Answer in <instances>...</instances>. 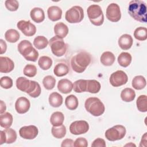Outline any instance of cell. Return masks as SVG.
<instances>
[{
    "label": "cell",
    "mask_w": 147,
    "mask_h": 147,
    "mask_svg": "<svg viewBox=\"0 0 147 147\" xmlns=\"http://www.w3.org/2000/svg\"><path fill=\"white\" fill-rule=\"evenodd\" d=\"M17 88L27 93L32 98L38 97L41 92V87L38 83L34 80H30L25 77H19L16 80Z\"/></svg>",
    "instance_id": "1"
},
{
    "label": "cell",
    "mask_w": 147,
    "mask_h": 147,
    "mask_svg": "<svg viewBox=\"0 0 147 147\" xmlns=\"http://www.w3.org/2000/svg\"><path fill=\"white\" fill-rule=\"evenodd\" d=\"M128 13L135 20L142 23L146 22V6L144 1L140 0L131 1L128 6Z\"/></svg>",
    "instance_id": "2"
},
{
    "label": "cell",
    "mask_w": 147,
    "mask_h": 147,
    "mask_svg": "<svg viewBox=\"0 0 147 147\" xmlns=\"http://www.w3.org/2000/svg\"><path fill=\"white\" fill-rule=\"evenodd\" d=\"M91 61V55L87 52H80L74 55L71 60V66L73 71L82 73L85 71Z\"/></svg>",
    "instance_id": "3"
},
{
    "label": "cell",
    "mask_w": 147,
    "mask_h": 147,
    "mask_svg": "<svg viewBox=\"0 0 147 147\" xmlns=\"http://www.w3.org/2000/svg\"><path fill=\"white\" fill-rule=\"evenodd\" d=\"M18 52L28 61H36L38 57V52L32 46V43L26 40H22L18 44Z\"/></svg>",
    "instance_id": "4"
},
{
    "label": "cell",
    "mask_w": 147,
    "mask_h": 147,
    "mask_svg": "<svg viewBox=\"0 0 147 147\" xmlns=\"http://www.w3.org/2000/svg\"><path fill=\"white\" fill-rule=\"evenodd\" d=\"M86 110L91 115L98 117L103 114L105 107L102 101L96 97H90L87 98L84 103Z\"/></svg>",
    "instance_id": "5"
},
{
    "label": "cell",
    "mask_w": 147,
    "mask_h": 147,
    "mask_svg": "<svg viewBox=\"0 0 147 147\" xmlns=\"http://www.w3.org/2000/svg\"><path fill=\"white\" fill-rule=\"evenodd\" d=\"M88 17L90 22L95 26H100L104 21V15L102 10L98 5H90L87 10Z\"/></svg>",
    "instance_id": "6"
},
{
    "label": "cell",
    "mask_w": 147,
    "mask_h": 147,
    "mask_svg": "<svg viewBox=\"0 0 147 147\" xmlns=\"http://www.w3.org/2000/svg\"><path fill=\"white\" fill-rule=\"evenodd\" d=\"M49 44L53 54L57 57L63 56L67 51V45L63 38L54 36L49 41Z\"/></svg>",
    "instance_id": "7"
},
{
    "label": "cell",
    "mask_w": 147,
    "mask_h": 147,
    "mask_svg": "<svg viewBox=\"0 0 147 147\" xmlns=\"http://www.w3.org/2000/svg\"><path fill=\"white\" fill-rule=\"evenodd\" d=\"M84 18V11L82 7L74 6L68 10L65 14V18L69 23L75 24L81 22Z\"/></svg>",
    "instance_id": "8"
},
{
    "label": "cell",
    "mask_w": 147,
    "mask_h": 147,
    "mask_svg": "<svg viewBox=\"0 0 147 147\" xmlns=\"http://www.w3.org/2000/svg\"><path fill=\"white\" fill-rule=\"evenodd\" d=\"M126 133V128L121 125H117L108 129L105 132L106 138L110 141H115L122 139Z\"/></svg>",
    "instance_id": "9"
},
{
    "label": "cell",
    "mask_w": 147,
    "mask_h": 147,
    "mask_svg": "<svg viewBox=\"0 0 147 147\" xmlns=\"http://www.w3.org/2000/svg\"><path fill=\"white\" fill-rule=\"evenodd\" d=\"M128 80L126 74L121 70H118L110 75V83L114 87H119L125 84Z\"/></svg>",
    "instance_id": "10"
},
{
    "label": "cell",
    "mask_w": 147,
    "mask_h": 147,
    "mask_svg": "<svg viewBox=\"0 0 147 147\" xmlns=\"http://www.w3.org/2000/svg\"><path fill=\"white\" fill-rule=\"evenodd\" d=\"M89 129V125L87 121L80 120L71 123L69 126L71 133L74 135H79L87 133Z\"/></svg>",
    "instance_id": "11"
},
{
    "label": "cell",
    "mask_w": 147,
    "mask_h": 147,
    "mask_svg": "<svg viewBox=\"0 0 147 147\" xmlns=\"http://www.w3.org/2000/svg\"><path fill=\"white\" fill-rule=\"evenodd\" d=\"M107 18L114 22H118L121 18V13L119 5L115 3H111L106 9Z\"/></svg>",
    "instance_id": "12"
},
{
    "label": "cell",
    "mask_w": 147,
    "mask_h": 147,
    "mask_svg": "<svg viewBox=\"0 0 147 147\" xmlns=\"http://www.w3.org/2000/svg\"><path fill=\"white\" fill-rule=\"evenodd\" d=\"M17 28L26 36H32L36 32V28L30 21L21 20L17 24Z\"/></svg>",
    "instance_id": "13"
},
{
    "label": "cell",
    "mask_w": 147,
    "mask_h": 147,
    "mask_svg": "<svg viewBox=\"0 0 147 147\" xmlns=\"http://www.w3.org/2000/svg\"><path fill=\"white\" fill-rule=\"evenodd\" d=\"M38 130L37 127L34 125L25 126L22 127L19 130L20 136L26 140H32L35 138L38 135Z\"/></svg>",
    "instance_id": "14"
},
{
    "label": "cell",
    "mask_w": 147,
    "mask_h": 147,
    "mask_svg": "<svg viewBox=\"0 0 147 147\" xmlns=\"http://www.w3.org/2000/svg\"><path fill=\"white\" fill-rule=\"evenodd\" d=\"M30 106L29 100L24 96L18 98L15 103V109L18 114H24L28 112Z\"/></svg>",
    "instance_id": "15"
},
{
    "label": "cell",
    "mask_w": 147,
    "mask_h": 147,
    "mask_svg": "<svg viewBox=\"0 0 147 147\" xmlns=\"http://www.w3.org/2000/svg\"><path fill=\"white\" fill-rule=\"evenodd\" d=\"M14 68V62L7 57H0V72L2 73H9Z\"/></svg>",
    "instance_id": "16"
},
{
    "label": "cell",
    "mask_w": 147,
    "mask_h": 147,
    "mask_svg": "<svg viewBox=\"0 0 147 147\" xmlns=\"http://www.w3.org/2000/svg\"><path fill=\"white\" fill-rule=\"evenodd\" d=\"M133 40L131 35L128 34H122L118 39V45L123 50L129 49L133 45Z\"/></svg>",
    "instance_id": "17"
},
{
    "label": "cell",
    "mask_w": 147,
    "mask_h": 147,
    "mask_svg": "<svg viewBox=\"0 0 147 147\" xmlns=\"http://www.w3.org/2000/svg\"><path fill=\"white\" fill-rule=\"evenodd\" d=\"M57 88L63 94H68L73 89V83L67 79H63L59 81Z\"/></svg>",
    "instance_id": "18"
},
{
    "label": "cell",
    "mask_w": 147,
    "mask_h": 147,
    "mask_svg": "<svg viewBox=\"0 0 147 147\" xmlns=\"http://www.w3.org/2000/svg\"><path fill=\"white\" fill-rule=\"evenodd\" d=\"M47 14L50 20L52 21H56L61 19L62 10L57 6H52L48 9Z\"/></svg>",
    "instance_id": "19"
},
{
    "label": "cell",
    "mask_w": 147,
    "mask_h": 147,
    "mask_svg": "<svg viewBox=\"0 0 147 147\" xmlns=\"http://www.w3.org/2000/svg\"><path fill=\"white\" fill-rule=\"evenodd\" d=\"M30 16L33 21L36 23H40L45 19L44 10L40 7H34L30 12Z\"/></svg>",
    "instance_id": "20"
},
{
    "label": "cell",
    "mask_w": 147,
    "mask_h": 147,
    "mask_svg": "<svg viewBox=\"0 0 147 147\" xmlns=\"http://www.w3.org/2000/svg\"><path fill=\"white\" fill-rule=\"evenodd\" d=\"M54 32L56 36L63 38L68 33V26L62 22H58L54 26Z\"/></svg>",
    "instance_id": "21"
},
{
    "label": "cell",
    "mask_w": 147,
    "mask_h": 147,
    "mask_svg": "<svg viewBox=\"0 0 147 147\" xmlns=\"http://www.w3.org/2000/svg\"><path fill=\"white\" fill-rule=\"evenodd\" d=\"M115 60V57L114 55L110 51H106L103 52L100 57L101 63L105 66L111 65L114 63Z\"/></svg>",
    "instance_id": "22"
},
{
    "label": "cell",
    "mask_w": 147,
    "mask_h": 147,
    "mask_svg": "<svg viewBox=\"0 0 147 147\" xmlns=\"http://www.w3.org/2000/svg\"><path fill=\"white\" fill-rule=\"evenodd\" d=\"M13 121V116L9 112L1 114L0 115V125L5 129L9 128L12 125Z\"/></svg>",
    "instance_id": "23"
},
{
    "label": "cell",
    "mask_w": 147,
    "mask_h": 147,
    "mask_svg": "<svg viewBox=\"0 0 147 147\" xmlns=\"http://www.w3.org/2000/svg\"><path fill=\"white\" fill-rule=\"evenodd\" d=\"M49 103L50 105L53 107H60L63 103L62 96L57 92H53L49 95Z\"/></svg>",
    "instance_id": "24"
},
{
    "label": "cell",
    "mask_w": 147,
    "mask_h": 147,
    "mask_svg": "<svg viewBox=\"0 0 147 147\" xmlns=\"http://www.w3.org/2000/svg\"><path fill=\"white\" fill-rule=\"evenodd\" d=\"M136 96L135 91L130 88H125L121 91V98L122 100L126 102L133 101Z\"/></svg>",
    "instance_id": "25"
},
{
    "label": "cell",
    "mask_w": 147,
    "mask_h": 147,
    "mask_svg": "<svg viewBox=\"0 0 147 147\" xmlns=\"http://www.w3.org/2000/svg\"><path fill=\"white\" fill-rule=\"evenodd\" d=\"M131 56L128 52H122L118 57V62L119 64L123 67H128L131 62Z\"/></svg>",
    "instance_id": "26"
},
{
    "label": "cell",
    "mask_w": 147,
    "mask_h": 147,
    "mask_svg": "<svg viewBox=\"0 0 147 147\" xmlns=\"http://www.w3.org/2000/svg\"><path fill=\"white\" fill-rule=\"evenodd\" d=\"M53 72L54 74L57 76H63L66 75L69 72V67L64 63H58L55 66Z\"/></svg>",
    "instance_id": "27"
},
{
    "label": "cell",
    "mask_w": 147,
    "mask_h": 147,
    "mask_svg": "<svg viewBox=\"0 0 147 147\" xmlns=\"http://www.w3.org/2000/svg\"><path fill=\"white\" fill-rule=\"evenodd\" d=\"M64 120V114L60 111L52 113L50 118V122L54 126H58L63 124Z\"/></svg>",
    "instance_id": "28"
},
{
    "label": "cell",
    "mask_w": 147,
    "mask_h": 147,
    "mask_svg": "<svg viewBox=\"0 0 147 147\" xmlns=\"http://www.w3.org/2000/svg\"><path fill=\"white\" fill-rule=\"evenodd\" d=\"M131 84L134 89L137 90H142L145 87L146 85V81L144 76L141 75H138L136 76L133 78Z\"/></svg>",
    "instance_id": "29"
},
{
    "label": "cell",
    "mask_w": 147,
    "mask_h": 147,
    "mask_svg": "<svg viewBox=\"0 0 147 147\" xmlns=\"http://www.w3.org/2000/svg\"><path fill=\"white\" fill-rule=\"evenodd\" d=\"M100 84L96 80H87L86 92L92 94L98 93L100 90Z\"/></svg>",
    "instance_id": "30"
},
{
    "label": "cell",
    "mask_w": 147,
    "mask_h": 147,
    "mask_svg": "<svg viewBox=\"0 0 147 147\" xmlns=\"http://www.w3.org/2000/svg\"><path fill=\"white\" fill-rule=\"evenodd\" d=\"M20 33L17 30L13 29L7 30L5 33V37L7 41L11 43L17 42L20 39Z\"/></svg>",
    "instance_id": "31"
},
{
    "label": "cell",
    "mask_w": 147,
    "mask_h": 147,
    "mask_svg": "<svg viewBox=\"0 0 147 147\" xmlns=\"http://www.w3.org/2000/svg\"><path fill=\"white\" fill-rule=\"evenodd\" d=\"M65 105L67 109L70 110H74L77 109L79 102L76 96L74 95H69L67 96L65 100Z\"/></svg>",
    "instance_id": "32"
},
{
    "label": "cell",
    "mask_w": 147,
    "mask_h": 147,
    "mask_svg": "<svg viewBox=\"0 0 147 147\" xmlns=\"http://www.w3.org/2000/svg\"><path fill=\"white\" fill-rule=\"evenodd\" d=\"M66 127L63 124L58 126H53L51 129L52 135L56 138H63L66 134Z\"/></svg>",
    "instance_id": "33"
},
{
    "label": "cell",
    "mask_w": 147,
    "mask_h": 147,
    "mask_svg": "<svg viewBox=\"0 0 147 147\" xmlns=\"http://www.w3.org/2000/svg\"><path fill=\"white\" fill-rule=\"evenodd\" d=\"M49 43L48 39L43 36H38L34 38L33 41L34 46L38 49L46 48Z\"/></svg>",
    "instance_id": "34"
},
{
    "label": "cell",
    "mask_w": 147,
    "mask_h": 147,
    "mask_svg": "<svg viewBox=\"0 0 147 147\" xmlns=\"http://www.w3.org/2000/svg\"><path fill=\"white\" fill-rule=\"evenodd\" d=\"M73 89L75 92L78 93L86 92L87 80L79 79L75 81L73 84Z\"/></svg>",
    "instance_id": "35"
},
{
    "label": "cell",
    "mask_w": 147,
    "mask_h": 147,
    "mask_svg": "<svg viewBox=\"0 0 147 147\" xmlns=\"http://www.w3.org/2000/svg\"><path fill=\"white\" fill-rule=\"evenodd\" d=\"M5 136L6 142V144H12L16 141L17 136L16 131L11 128H7L3 130Z\"/></svg>",
    "instance_id": "36"
},
{
    "label": "cell",
    "mask_w": 147,
    "mask_h": 147,
    "mask_svg": "<svg viewBox=\"0 0 147 147\" xmlns=\"http://www.w3.org/2000/svg\"><path fill=\"white\" fill-rule=\"evenodd\" d=\"M38 64L42 69L47 70L52 66V60L48 56H42L40 57L38 61Z\"/></svg>",
    "instance_id": "37"
},
{
    "label": "cell",
    "mask_w": 147,
    "mask_h": 147,
    "mask_svg": "<svg viewBox=\"0 0 147 147\" xmlns=\"http://www.w3.org/2000/svg\"><path fill=\"white\" fill-rule=\"evenodd\" d=\"M137 108L141 112L147 111V98L146 95H140L136 101Z\"/></svg>",
    "instance_id": "38"
},
{
    "label": "cell",
    "mask_w": 147,
    "mask_h": 147,
    "mask_svg": "<svg viewBox=\"0 0 147 147\" xmlns=\"http://www.w3.org/2000/svg\"><path fill=\"white\" fill-rule=\"evenodd\" d=\"M134 37L139 41H144L147 38V29L145 27L137 28L134 32Z\"/></svg>",
    "instance_id": "39"
},
{
    "label": "cell",
    "mask_w": 147,
    "mask_h": 147,
    "mask_svg": "<svg viewBox=\"0 0 147 147\" xmlns=\"http://www.w3.org/2000/svg\"><path fill=\"white\" fill-rule=\"evenodd\" d=\"M42 84L44 87L48 90L53 89L56 84V79L55 78L51 76V75H48L44 77V78L42 80Z\"/></svg>",
    "instance_id": "40"
},
{
    "label": "cell",
    "mask_w": 147,
    "mask_h": 147,
    "mask_svg": "<svg viewBox=\"0 0 147 147\" xmlns=\"http://www.w3.org/2000/svg\"><path fill=\"white\" fill-rule=\"evenodd\" d=\"M37 71V68L34 65L29 64L25 66L23 72L25 76L28 77L32 78L36 75Z\"/></svg>",
    "instance_id": "41"
},
{
    "label": "cell",
    "mask_w": 147,
    "mask_h": 147,
    "mask_svg": "<svg viewBox=\"0 0 147 147\" xmlns=\"http://www.w3.org/2000/svg\"><path fill=\"white\" fill-rule=\"evenodd\" d=\"M5 4L6 9L11 11L17 10L19 7V3L17 0H6Z\"/></svg>",
    "instance_id": "42"
},
{
    "label": "cell",
    "mask_w": 147,
    "mask_h": 147,
    "mask_svg": "<svg viewBox=\"0 0 147 147\" xmlns=\"http://www.w3.org/2000/svg\"><path fill=\"white\" fill-rule=\"evenodd\" d=\"M0 84L3 88H10L13 86V80L9 76H3L1 78Z\"/></svg>",
    "instance_id": "43"
},
{
    "label": "cell",
    "mask_w": 147,
    "mask_h": 147,
    "mask_svg": "<svg viewBox=\"0 0 147 147\" xmlns=\"http://www.w3.org/2000/svg\"><path fill=\"white\" fill-rule=\"evenodd\" d=\"M88 146V142L85 138L79 137L74 141V146L75 147H87Z\"/></svg>",
    "instance_id": "44"
},
{
    "label": "cell",
    "mask_w": 147,
    "mask_h": 147,
    "mask_svg": "<svg viewBox=\"0 0 147 147\" xmlns=\"http://www.w3.org/2000/svg\"><path fill=\"white\" fill-rule=\"evenodd\" d=\"M106 146L105 141L100 138L95 139L92 143V147H105Z\"/></svg>",
    "instance_id": "45"
},
{
    "label": "cell",
    "mask_w": 147,
    "mask_h": 147,
    "mask_svg": "<svg viewBox=\"0 0 147 147\" xmlns=\"http://www.w3.org/2000/svg\"><path fill=\"white\" fill-rule=\"evenodd\" d=\"M74 146V141L72 139L67 138L62 141L61 144V147L64 146Z\"/></svg>",
    "instance_id": "46"
},
{
    "label": "cell",
    "mask_w": 147,
    "mask_h": 147,
    "mask_svg": "<svg viewBox=\"0 0 147 147\" xmlns=\"http://www.w3.org/2000/svg\"><path fill=\"white\" fill-rule=\"evenodd\" d=\"M0 45H1L0 53L2 55L3 53H4L6 51V49H7V44L3 40L1 39L0 40Z\"/></svg>",
    "instance_id": "47"
},
{
    "label": "cell",
    "mask_w": 147,
    "mask_h": 147,
    "mask_svg": "<svg viewBox=\"0 0 147 147\" xmlns=\"http://www.w3.org/2000/svg\"><path fill=\"white\" fill-rule=\"evenodd\" d=\"M0 135H1V139H0V144L2 145L3 143L6 142V139H5V133L3 131H0Z\"/></svg>",
    "instance_id": "48"
},
{
    "label": "cell",
    "mask_w": 147,
    "mask_h": 147,
    "mask_svg": "<svg viewBox=\"0 0 147 147\" xmlns=\"http://www.w3.org/2000/svg\"><path fill=\"white\" fill-rule=\"evenodd\" d=\"M1 110H0V113L3 114L5 113L6 109V105L5 103L3 102V100H1Z\"/></svg>",
    "instance_id": "49"
},
{
    "label": "cell",
    "mask_w": 147,
    "mask_h": 147,
    "mask_svg": "<svg viewBox=\"0 0 147 147\" xmlns=\"http://www.w3.org/2000/svg\"><path fill=\"white\" fill-rule=\"evenodd\" d=\"M144 143V146H146V133H145L144 136L142 137V139H141V142H140V146H141V145Z\"/></svg>",
    "instance_id": "50"
},
{
    "label": "cell",
    "mask_w": 147,
    "mask_h": 147,
    "mask_svg": "<svg viewBox=\"0 0 147 147\" xmlns=\"http://www.w3.org/2000/svg\"><path fill=\"white\" fill-rule=\"evenodd\" d=\"M125 146H136V145L132 143H130V144H126V145H125Z\"/></svg>",
    "instance_id": "51"
}]
</instances>
